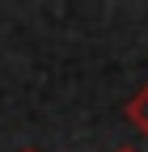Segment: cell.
I'll return each instance as SVG.
<instances>
[{
  "label": "cell",
  "instance_id": "obj_1",
  "mask_svg": "<svg viewBox=\"0 0 148 152\" xmlns=\"http://www.w3.org/2000/svg\"><path fill=\"white\" fill-rule=\"evenodd\" d=\"M123 114H127V123H131V127H140L144 135H148V85L131 93V102L123 106Z\"/></svg>",
  "mask_w": 148,
  "mask_h": 152
},
{
  "label": "cell",
  "instance_id": "obj_2",
  "mask_svg": "<svg viewBox=\"0 0 148 152\" xmlns=\"http://www.w3.org/2000/svg\"><path fill=\"white\" fill-rule=\"evenodd\" d=\"M114 152H136V148H127V144H123V148H114Z\"/></svg>",
  "mask_w": 148,
  "mask_h": 152
},
{
  "label": "cell",
  "instance_id": "obj_3",
  "mask_svg": "<svg viewBox=\"0 0 148 152\" xmlns=\"http://www.w3.org/2000/svg\"><path fill=\"white\" fill-rule=\"evenodd\" d=\"M21 152H38V148H21Z\"/></svg>",
  "mask_w": 148,
  "mask_h": 152
}]
</instances>
